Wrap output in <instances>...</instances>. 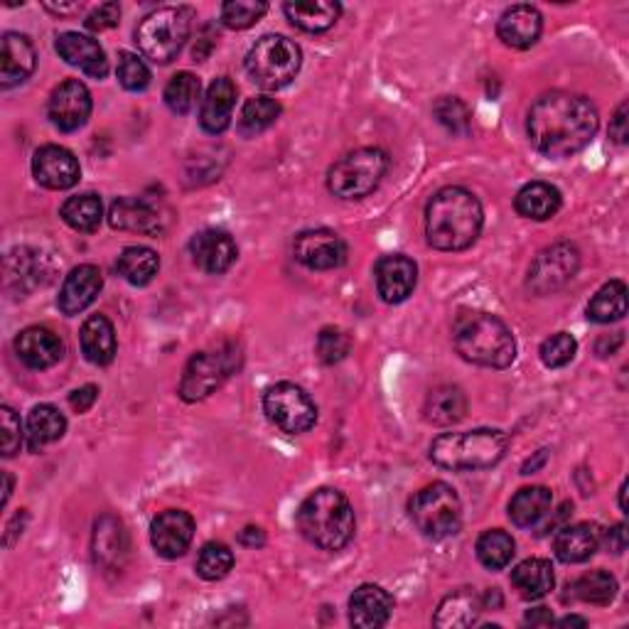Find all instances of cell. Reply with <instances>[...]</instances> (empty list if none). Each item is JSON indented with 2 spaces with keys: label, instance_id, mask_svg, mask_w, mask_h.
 I'll return each mask as SVG.
<instances>
[{
  "label": "cell",
  "instance_id": "1",
  "mask_svg": "<svg viewBox=\"0 0 629 629\" xmlns=\"http://www.w3.org/2000/svg\"><path fill=\"white\" fill-rule=\"evenodd\" d=\"M601 126L591 98L568 92H551L536 98L526 116L528 141L538 153L554 160L581 153Z\"/></svg>",
  "mask_w": 629,
  "mask_h": 629
},
{
  "label": "cell",
  "instance_id": "2",
  "mask_svg": "<svg viewBox=\"0 0 629 629\" xmlns=\"http://www.w3.org/2000/svg\"><path fill=\"white\" fill-rule=\"evenodd\" d=\"M485 224L479 199L465 187H443L426 207V238L438 252H465Z\"/></svg>",
  "mask_w": 629,
  "mask_h": 629
},
{
  "label": "cell",
  "instance_id": "3",
  "mask_svg": "<svg viewBox=\"0 0 629 629\" xmlns=\"http://www.w3.org/2000/svg\"><path fill=\"white\" fill-rule=\"evenodd\" d=\"M298 528L323 551H342L357 528L354 509L339 489H315L298 509Z\"/></svg>",
  "mask_w": 629,
  "mask_h": 629
},
{
  "label": "cell",
  "instance_id": "4",
  "mask_svg": "<svg viewBox=\"0 0 629 629\" xmlns=\"http://www.w3.org/2000/svg\"><path fill=\"white\" fill-rule=\"evenodd\" d=\"M453 345L465 362L506 369L516 359V339L502 319L489 313H461L453 325Z\"/></svg>",
  "mask_w": 629,
  "mask_h": 629
},
{
  "label": "cell",
  "instance_id": "5",
  "mask_svg": "<svg viewBox=\"0 0 629 629\" xmlns=\"http://www.w3.org/2000/svg\"><path fill=\"white\" fill-rule=\"evenodd\" d=\"M509 435L492 428L465 433H443L431 445V461L453 473H470L494 467L506 455Z\"/></svg>",
  "mask_w": 629,
  "mask_h": 629
},
{
  "label": "cell",
  "instance_id": "6",
  "mask_svg": "<svg viewBox=\"0 0 629 629\" xmlns=\"http://www.w3.org/2000/svg\"><path fill=\"white\" fill-rule=\"evenodd\" d=\"M195 10L187 5H165L148 13L136 27V45L155 65H170L183 53L193 30Z\"/></svg>",
  "mask_w": 629,
  "mask_h": 629
},
{
  "label": "cell",
  "instance_id": "7",
  "mask_svg": "<svg viewBox=\"0 0 629 629\" xmlns=\"http://www.w3.org/2000/svg\"><path fill=\"white\" fill-rule=\"evenodd\" d=\"M303 67V53L293 39L266 35L246 55V72L266 92H278L293 82Z\"/></svg>",
  "mask_w": 629,
  "mask_h": 629
},
{
  "label": "cell",
  "instance_id": "8",
  "mask_svg": "<svg viewBox=\"0 0 629 629\" xmlns=\"http://www.w3.org/2000/svg\"><path fill=\"white\" fill-rule=\"evenodd\" d=\"M408 514L423 536L441 541L455 536L463 526V502L447 482H433L411 497Z\"/></svg>",
  "mask_w": 629,
  "mask_h": 629
},
{
  "label": "cell",
  "instance_id": "9",
  "mask_svg": "<svg viewBox=\"0 0 629 629\" xmlns=\"http://www.w3.org/2000/svg\"><path fill=\"white\" fill-rule=\"evenodd\" d=\"M388 155L382 148H359L329 167L327 189L339 199H362L382 185Z\"/></svg>",
  "mask_w": 629,
  "mask_h": 629
},
{
  "label": "cell",
  "instance_id": "10",
  "mask_svg": "<svg viewBox=\"0 0 629 629\" xmlns=\"http://www.w3.org/2000/svg\"><path fill=\"white\" fill-rule=\"evenodd\" d=\"M234 347H219L212 349V352L193 354L185 366L183 378H179V398L187 404H197L212 396L226 382V376L234 372Z\"/></svg>",
  "mask_w": 629,
  "mask_h": 629
},
{
  "label": "cell",
  "instance_id": "11",
  "mask_svg": "<svg viewBox=\"0 0 629 629\" xmlns=\"http://www.w3.org/2000/svg\"><path fill=\"white\" fill-rule=\"evenodd\" d=\"M264 413L278 431L288 435L307 433L317 423V406L301 386L281 382L264 396Z\"/></svg>",
  "mask_w": 629,
  "mask_h": 629
},
{
  "label": "cell",
  "instance_id": "12",
  "mask_svg": "<svg viewBox=\"0 0 629 629\" xmlns=\"http://www.w3.org/2000/svg\"><path fill=\"white\" fill-rule=\"evenodd\" d=\"M581 268V252L571 242H561L544 248L528 268L526 286L536 295L556 293L563 288Z\"/></svg>",
  "mask_w": 629,
  "mask_h": 629
},
{
  "label": "cell",
  "instance_id": "13",
  "mask_svg": "<svg viewBox=\"0 0 629 629\" xmlns=\"http://www.w3.org/2000/svg\"><path fill=\"white\" fill-rule=\"evenodd\" d=\"M295 261L311 271H333L347 264V244L329 229H307L295 236Z\"/></svg>",
  "mask_w": 629,
  "mask_h": 629
},
{
  "label": "cell",
  "instance_id": "14",
  "mask_svg": "<svg viewBox=\"0 0 629 629\" xmlns=\"http://www.w3.org/2000/svg\"><path fill=\"white\" fill-rule=\"evenodd\" d=\"M47 116L62 133L79 131L92 116V94H89L86 84L79 79H67L59 84L49 96Z\"/></svg>",
  "mask_w": 629,
  "mask_h": 629
},
{
  "label": "cell",
  "instance_id": "15",
  "mask_svg": "<svg viewBox=\"0 0 629 629\" xmlns=\"http://www.w3.org/2000/svg\"><path fill=\"white\" fill-rule=\"evenodd\" d=\"M108 224L118 232L160 236L167 226V217L143 197H118L108 209Z\"/></svg>",
  "mask_w": 629,
  "mask_h": 629
},
{
  "label": "cell",
  "instance_id": "16",
  "mask_svg": "<svg viewBox=\"0 0 629 629\" xmlns=\"http://www.w3.org/2000/svg\"><path fill=\"white\" fill-rule=\"evenodd\" d=\"M195 538V519L183 509H167L158 514L151 524V544L158 556L175 561L185 556V551Z\"/></svg>",
  "mask_w": 629,
  "mask_h": 629
},
{
  "label": "cell",
  "instance_id": "17",
  "mask_svg": "<svg viewBox=\"0 0 629 629\" xmlns=\"http://www.w3.org/2000/svg\"><path fill=\"white\" fill-rule=\"evenodd\" d=\"M376 278V291L382 295V301L388 305H398L408 301V295L416 291L418 283V266L408 256L394 254L378 258L374 268Z\"/></svg>",
  "mask_w": 629,
  "mask_h": 629
},
{
  "label": "cell",
  "instance_id": "18",
  "mask_svg": "<svg viewBox=\"0 0 629 629\" xmlns=\"http://www.w3.org/2000/svg\"><path fill=\"white\" fill-rule=\"evenodd\" d=\"M33 175L47 189H69L82 177V167L72 151L62 145H43L33 158Z\"/></svg>",
  "mask_w": 629,
  "mask_h": 629
},
{
  "label": "cell",
  "instance_id": "19",
  "mask_svg": "<svg viewBox=\"0 0 629 629\" xmlns=\"http://www.w3.org/2000/svg\"><path fill=\"white\" fill-rule=\"evenodd\" d=\"M189 254H193L195 266L202 268L205 273L222 276L234 266L238 248L234 238L222 232V229H205V232L193 236Z\"/></svg>",
  "mask_w": 629,
  "mask_h": 629
},
{
  "label": "cell",
  "instance_id": "20",
  "mask_svg": "<svg viewBox=\"0 0 629 629\" xmlns=\"http://www.w3.org/2000/svg\"><path fill=\"white\" fill-rule=\"evenodd\" d=\"M15 352L20 362L39 372V369L55 366L59 359L65 357V342L62 337L53 333L49 327L33 325L25 327L23 333L15 337Z\"/></svg>",
  "mask_w": 629,
  "mask_h": 629
},
{
  "label": "cell",
  "instance_id": "21",
  "mask_svg": "<svg viewBox=\"0 0 629 629\" xmlns=\"http://www.w3.org/2000/svg\"><path fill=\"white\" fill-rule=\"evenodd\" d=\"M37 67L35 45L27 35L5 33L0 45V86L13 89L25 84Z\"/></svg>",
  "mask_w": 629,
  "mask_h": 629
},
{
  "label": "cell",
  "instance_id": "22",
  "mask_svg": "<svg viewBox=\"0 0 629 629\" xmlns=\"http://www.w3.org/2000/svg\"><path fill=\"white\" fill-rule=\"evenodd\" d=\"M544 33V18L538 8L519 3L506 8L497 23V35L506 47L528 49L538 43Z\"/></svg>",
  "mask_w": 629,
  "mask_h": 629
},
{
  "label": "cell",
  "instance_id": "23",
  "mask_svg": "<svg viewBox=\"0 0 629 629\" xmlns=\"http://www.w3.org/2000/svg\"><path fill=\"white\" fill-rule=\"evenodd\" d=\"M102 288H104V276L96 266L92 264L77 266L74 271L65 278L62 291H59L57 298L59 311L69 317L84 313L86 307L96 301V295L102 293Z\"/></svg>",
  "mask_w": 629,
  "mask_h": 629
},
{
  "label": "cell",
  "instance_id": "24",
  "mask_svg": "<svg viewBox=\"0 0 629 629\" xmlns=\"http://www.w3.org/2000/svg\"><path fill=\"white\" fill-rule=\"evenodd\" d=\"M394 613V597L382 585H359L349 597V622L357 629H378Z\"/></svg>",
  "mask_w": 629,
  "mask_h": 629
},
{
  "label": "cell",
  "instance_id": "25",
  "mask_svg": "<svg viewBox=\"0 0 629 629\" xmlns=\"http://www.w3.org/2000/svg\"><path fill=\"white\" fill-rule=\"evenodd\" d=\"M128 558V534L121 519L106 514L94 526V561L108 571H124Z\"/></svg>",
  "mask_w": 629,
  "mask_h": 629
},
{
  "label": "cell",
  "instance_id": "26",
  "mask_svg": "<svg viewBox=\"0 0 629 629\" xmlns=\"http://www.w3.org/2000/svg\"><path fill=\"white\" fill-rule=\"evenodd\" d=\"M57 55L65 59L67 65L79 67L84 74L94 79H104L108 74V59L102 45L94 37L79 35V33H62L57 37Z\"/></svg>",
  "mask_w": 629,
  "mask_h": 629
},
{
  "label": "cell",
  "instance_id": "27",
  "mask_svg": "<svg viewBox=\"0 0 629 629\" xmlns=\"http://www.w3.org/2000/svg\"><path fill=\"white\" fill-rule=\"evenodd\" d=\"M234 104H236V84L229 77L214 79L202 98V108H199V126L212 136L224 133L229 124H232Z\"/></svg>",
  "mask_w": 629,
  "mask_h": 629
},
{
  "label": "cell",
  "instance_id": "28",
  "mask_svg": "<svg viewBox=\"0 0 629 629\" xmlns=\"http://www.w3.org/2000/svg\"><path fill=\"white\" fill-rule=\"evenodd\" d=\"M485 610L482 595L475 587H461V591L443 597L438 605L433 625L443 629H457V627H473L479 620V613Z\"/></svg>",
  "mask_w": 629,
  "mask_h": 629
},
{
  "label": "cell",
  "instance_id": "29",
  "mask_svg": "<svg viewBox=\"0 0 629 629\" xmlns=\"http://www.w3.org/2000/svg\"><path fill=\"white\" fill-rule=\"evenodd\" d=\"M79 342H82V352L92 364L106 366L114 362L118 345H116V329L108 317L104 315L86 317L82 333H79Z\"/></svg>",
  "mask_w": 629,
  "mask_h": 629
},
{
  "label": "cell",
  "instance_id": "30",
  "mask_svg": "<svg viewBox=\"0 0 629 629\" xmlns=\"http://www.w3.org/2000/svg\"><path fill=\"white\" fill-rule=\"evenodd\" d=\"M556 556L563 563H585L601 548V532L595 524H573L563 526L556 534Z\"/></svg>",
  "mask_w": 629,
  "mask_h": 629
},
{
  "label": "cell",
  "instance_id": "31",
  "mask_svg": "<svg viewBox=\"0 0 629 629\" xmlns=\"http://www.w3.org/2000/svg\"><path fill=\"white\" fill-rule=\"evenodd\" d=\"M283 13L305 33H325L342 15V5L335 0H295V3L283 5Z\"/></svg>",
  "mask_w": 629,
  "mask_h": 629
},
{
  "label": "cell",
  "instance_id": "32",
  "mask_svg": "<svg viewBox=\"0 0 629 629\" xmlns=\"http://www.w3.org/2000/svg\"><path fill=\"white\" fill-rule=\"evenodd\" d=\"M561 193L548 183H528L514 197V209L532 222H548L561 209Z\"/></svg>",
  "mask_w": 629,
  "mask_h": 629
},
{
  "label": "cell",
  "instance_id": "33",
  "mask_svg": "<svg viewBox=\"0 0 629 629\" xmlns=\"http://www.w3.org/2000/svg\"><path fill=\"white\" fill-rule=\"evenodd\" d=\"M554 506V494L548 487L534 485V487H524L512 497L509 502V519L519 526V528H534L544 522L551 512Z\"/></svg>",
  "mask_w": 629,
  "mask_h": 629
},
{
  "label": "cell",
  "instance_id": "34",
  "mask_svg": "<svg viewBox=\"0 0 629 629\" xmlns=\"http://www.w3.org/2000/svg\"><path fill=\"white\" fill-rule=\"evenodd\" d=\"M426 421L435 426H455L461 423L467 413V396L461 386L443 384L431 388V394L426 396L423 406Z\"/></svg>",
  "mask_w": 629,
  "mask_h": 629
},
{
  "label": "cell",
  "instance_id": "35",
  "mask_svg": "<svg viewBox=\"0 0 629 629\" xmlns=\"http://www.w3.org/2000/svg\"><path fill=\"white\" fill-rule=\"evenodd\" d=\"M512 585L524 601H541L554 591V566L546 558H526L512 571Z\"/></svg>",
  "mask_w": 629,
  "mask_h": 629
},
{
  "label": "cell",
  "instance_id": "36",
  "mask_svg": "<svg viewBox=\"0 0 629 629\" xmlns=\"http://www.w3.org/2000/svg\"><path fill=\"white\" fill-rule=\"evenodd\" d=\"M67 431V418L53 404H39L27 416V441L30 451H39L59 441Z\"/></svg>",
  "mask_w": 629,
  "mask_h": 629
},
{
  "label": "cell",
  "instance_id": "37",
  "mask_svg": "<svg viewBox=\"0 0 629 629\" xmlns=\"http://www.w3.org/2000/svg\"><path fill=\"white\" fill-rule=\"evenodd\" d=\"M118 276L131 286H148L158 276L160 256L148 246H128L121 252L116 261Z\"/></svg>",
  "mask_w": 629,
  "mask_h": 629
},
{
  "label": "cell",
  "instance_id": "38",
  "mask_svg": "<svg viewBox=\"0 0 629 629\" xmlns=\"http://www.w3.org/2000/svg\"><path fill=\"white\" fill-rule=\"evenodd\" d=\"M62 219L67 226H72L74 232H84V234H92L98 229L104 219V205H102V197L94 195V193H86V195H74L69 197L67 202L62 205Z\"/></svg>",
  "mask_w": 629,
  "mask_h": 629
},
{
  "label": "cell",
  "instance_id": "39",
  "mask_svg": "<svg viewBox=\"0 0 629 629\" xmlns=\"http://www.w3.org/2000/svg\"><path fill=\"white\" fill-rule=\"evenodd\" d=\"M627 315V286L622 281L605 283L601 291L593 295V301L587 303V317L593 323L610 325L622 319Z\"/></svg>",
  "mask_w": 629,
  "mask_h": 629
},
{
  "label": "cell",
  "instance_id": "40",
  "mask_svg": "<svg viewBox=\"0 0 629 629\" xmlns=\"http://www.w3.org/2000/svg\"><path fill=\"white\" fill-rule=\"evenodd\" d=\"M568 591L575 597V601L587 603V605H610L617 595V578L613 573L603 571H591L578 578L573 585H568Z\"/></svg>",
  "mask_w": 629,
  "mask_h": 629
},
{
  "label": "cell",
  "instance_id": "41",
  "mask_svg": "<svg viewBox=\"0 0 629 629\" xmlns=\"http://www.w3.org/2000/svg\"><path fill=\"white\" fill-rule=\"evenodd\" d=\"M278 116H281V104L271 96H254L248 98L238 116V133L244 138H254L271 128Z\"/></svg>",
  "mask_w": 629,
  "mask_h": 629
},
{
  "label": "cell",
  "instance_id": "42",
  "mask_svg": "<svg viewBox=\"0 0 629 629\" xmlns=\"http://www.w3.org/2000/svg\"><path fill=\"white\" fill-rule=\"evenodd\" d=\"M516 554V544L512 534L502 532V528H489L482 536L477 538V558L479 563L489 571H502Z\"/></svg>",
  "mask_w": 629,
  "mask_h": 629
},
{
  "label": "cell",
  "instance_id": "43",
  "mask_svg": "<svg viewBox=\"0 0 629 629\" xmlns=\"http://www.w3.org/2000/svg\"><path fill=\"white\" fill-rule=\"evenodd\" d=\"M199 79L193 72H177L173 79H170L165 86V104L173 114L185 116L195 108L197 98H199Z\"/></svg>",
  "mask_w": 629,
  "mask_h": 629
},
{
  "label": "cell",
  "instance_id": "44",
  "mask_svg": "<svg viewBox=\"0 0 629 629\" xmlns=\"http://www.w3.org/2000/svg\"><path fill=\"white\" fill-rule=\"evenodd\" d=\"M234 568V554L226 544L209 541L197 556V573L205 581H222Z\"/></svg>",
  "mask_w": 629,
  "mask_h": 629
},
{
  "label": "cell",
  "instance_id": "45",
  "mask_svg": "<svg viewBox=\"0 0 629 629\" xmlns=\"http://www.w3.org/2000/svg\"><path fill=\"white\" fill-rule=\"evenodd\" d=\"M268 3L264 0H226L222 5V23L229 30H246L266 15Z\"/></svg>",
  "mask_w": 629,
  "mask_h": 629
},
{
  "label": "cell",
  "instance_id": "46",
  "mask_svg": "<svg viewBox=\"0 0 629 629\" xmlns=\"http://www.w3.org/2000/svg\"><path fill=\"white\" fill-rule=\"evenodd\" d=\"M433 116L438 118V124L445 126L451 133L465 136L467 131H470L473 114H470V108H467V104L461 102V98L443 96L441 102L433 106Z\"/></svg>",
  "mask_w": 629,
  "mask_h": 629
},
{
  "label": "cell",
  "instance_id": "47",
  "mask_svg": "<svg viewBox=\"0 0 629 629\" xmlns=\"http://www.w3.org/2000/svg\"><path fill=\"white\" fill-rule=\"evenodd\" d=\"M116 74L126 92H143V89H148V84H151V69H148L143 59L133 53L118 55Z\"/></svg>",
  "mask_w": 629,
  "mask_h": 629
},
{
  "label": "cell",
  "instance_id": "48",
  "mask_svg": "<svg viewBox=\"0 0 629 629\" xmlns=\"http://www.w3.org/2000/svg\"><path fill=\"white\" fill-rule=\"evenodd\" d=\"M578 352V342L573 335L568 333H556L548 339H544L541 349H538V354H541V362L548 369H561L566 364H571L575 359Z\"/></svg>",
  "mask_w": 629,
  "mask_h": 629
},
{
  "label": "cell",
  "instance_id": "49",
  "mask_svg": "<svg viewBox=\"0 0 629 629\" xmlns=\"http://www.w3.org/2000/svg\"><path fill=\"white\" fill-rule=\"evenodd\" d=\"M349 347H352V342H349V337L342 333V329L325 327L323 333L317 335L315 352L323 364H337L349 354Z\"/></svg>",
  "mask_w": 629,
  "mask_h": 629
},
{
  "label": "cell",
  "instance_id": "50",
  "mask_svg": "<svg viewBox=\"0 0 629 629\" xmlns=\"http://www.w3.org/2000/svg\"><path fill=\"white\" fill-rule=\"evenodd\" d=\"M0 431H3V457H13L23 447V423L10 406L0 408Z\"/></svg>",
  "mask_w": 629,
  "mask_h": 629
},
{
  "label": "cell",
  "instance_id": "51",
  "mask_svg": "<svg viewBox=\"0 0 629 629\" xmlns=\"http://www.w3.org/2000/svg\"><path fill=\"white\" fill-rule=\"evenodd\" d=\"M118 18H121V5L118 3H104L94 8L92 13L86 15L84 25L92 30V33H104V30H112L118 25Z\"/></svg>",
  "mask_w": 629,
  "mask_h": 629
},
{
  "label": "cell",
  "instance_id": "52",
  "mask_svg": "<svg viewBox=\"0 0 629 629\" xmlns=\"http://www.w3.org/2000/svg\"><path fill=\"white\" fill-rule=\"evenodd\" d=\"M96 398H98V386L86 384V386L77 388V392L69 394V406H72L77 413H86L89 408L96 404Z\"/></svg>",
  "mask_w": 629,
  "mask_h": 629
},
{
  "label": "cell",
  "instance_id": "53",
  "mask_svg": "<svg viewBox=\"0 0 629 629\" xmlns=\"http://www.w3.org/2000/svg\"><path fill=\"white\" fill-rule=\"evenodd\" d=\"M610 138L617 145H625L627 143V102H622L617 106V112L613 116V124H610Z\"/></svg>",
  "mask_w": 629,
  "mask_h": 629
},
{
  "label": "cell",
  "instance_id": "54",
  "mask_svg": "<svg viewBox=\"0 0 629 629\" xmlns=\"http://www.w3.org/2000/svg\"><path fill=\"white\" fill-rule=\"evenodd\" d=\"M607 548H610L613 554H622L627 548V528L625 524H617L613 526L610 532H607Z\"/></svg>",
  "mask_w": 629,
  "mask_h": 629
},
{
  "label": "cell",
  "instance_id": "55",
  "mask_svg": "<svg viewBox=\"0 0 629 629\" xmlns=\"http://www.w3.org/2000/svg\"><path fill=\"white\" fill-rule=\"evenodd\" d=\"M238 541L248 548H256V546L266 544V534H264V528H258V526H246L244 532L238 534Z\"/></svg>",
  "mask_w": 629,
  "mask_h": 629
},
{
  "label": "cell",
  "instance_id": "56",
  "mask_svg": "<svg viewBox=\"0 0 629 629\" xmlns=\"http://www.w3.org/2000/svg\"><path fill=\"white\" fill-rule=\"evenodd\" d=\"M524 622L532 625V627H538V625L548 627V625H554V615H551V610H546V607H536V610H532L524 617Z\"/></svg>",
  "mask_w": 629,
  "mask_h": 629
},
{
  "label": "cell",
  "instance_id": "57",
  "mask_svg": "<svg viewBox=\"0 0 629 629\" xmlns=\"http://www.w3.org/2000/svg\"><path fill=\"white\" fill-rule=\"evenodd\" d=\"M45 10H49V13H55L59 18H65V15L79 13V10H82V3H45Z\"/></svg>",
  "mask_w": 629,
  "mask_h": 629
},
{
  "label": "cell",
  "instance_id": "58",
  "mask_svg": "<svg viewBox=\"0 0 629 629\" xmlns=\"http://www.w3.org/2000/svg\"><path fill=\"white\" fill-rule=\"evenodd\" d=\"M544 461H546V451H541V453H538V457H536V461H528V463L524 465V470H522V473H524V475H532V473H536V470H538V467H541V465H544Z\"/></svg>",
  "mask_w": 629,
  "mask_h": 629
},
{
  "label": "cell",
  "instance_id": "59",
  "mask_svg": "<svg viewBox=\"0 0 629 629\" xmlns=\"http://www.w3.org/2000/svg\"><path fill=\"white\" fill-rule=\"evenodd\" d=\"M558 625H561V627H573V625L587 627V620H585V617H578V615H568V617H563V620H558Z\"/></svg>",
  "mask_w": 629,
  "mask_h": 629
},
{
  "label": "cell",
  "instance_id": "60",
  "mask_svg": "<svg viewBox=\"0 0 629 629\" xmlns=\"http://www.w3.org/2000/svg\"><path fill=\"white\" fill-rule=\"evenodd\" d=\"M3 477H5V492H3V504H8V499H10V494H13V477H10L8 473H5Z\"/></svg>",
  "mask_w": 629,
  "mask_h": 629
},
{
  "label": "cell",
  "instance_id": "61",
  "mask_svg": "<svg viewBox=\"0 0 629 629\" xmlns=\"http://www.w3.org/2000/svg\"><path fill=\"white\" fill-rule=\"evenodd\" d=\"M625 494H627V482L620 487V509L622 512H627V502H625Z\"/></svg>",
  "mask_w": 629,
  "mask_h": 629
}]
</instances>
